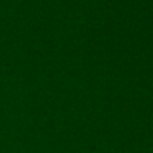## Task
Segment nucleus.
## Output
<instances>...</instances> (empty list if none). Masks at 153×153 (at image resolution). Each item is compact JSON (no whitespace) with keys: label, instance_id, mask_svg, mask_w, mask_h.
I'll return each instance as SVG.
<instances>
[]
</instances>
